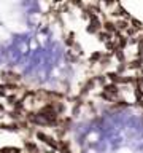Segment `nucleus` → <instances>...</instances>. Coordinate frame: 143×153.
<instances>
[{"label":"nucleus","mask_w":143,"mask_h":153,"mask_svg":"<svg viewBox=\"0 0 143 153\" xmlns=\"http://www.w3.org/2000/svg\"><path fill=\"white\" fill-rule=\"evenodd\" d=\"M97 139H99V136H97V134H89V136H88V140L89 142H95V140H97Z\"/></svg>","instance_id":"f257e3e1"},{"label":"nucleus","mask_w":143,"mask_h":153,"mask_svg":"<svg viewBox=\"0 0 143 153\" xmlns=\"http://www.w3.org/2000/svg\"><path fill=\"white\" fill-rule=\"evenodd\" d=\"M118 153H132L130 148H121V150H118Z\"/></svg>","instance_id":"f03ea898"},{"label":"nucleus","mask_w":143,"mask_h":153,"mask_svg":"<svg viewBox=\"0 0 143 153\" xmlns=\"http://www.w3.org/2000/svg\"><path fill=\"white\" fill-rule=\"evenodd\" d=\"M0 150H2V148H0Z\"/></svg>","instance_id":"7ed1b4c3"}]
</instances>
